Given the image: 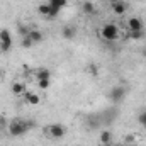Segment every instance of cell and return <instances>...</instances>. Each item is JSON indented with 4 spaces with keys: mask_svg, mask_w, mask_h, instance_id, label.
Listing matches in <instances>:
<instances>
[{
    "mask_svg": "<svg viewBox=\"0 0 146 146\" xmlns=\"http://www.w3.org/2000/svg\"><path fill=\"white\" fill-rule=\"evenodd\" d=\"M29 129H31V122L22 121V119H15L9 124V134L14 136V138H19V136L26 134Z\"/></svg>",
    "mask_w": 146,
    "mask_h": 146,
    "instance_id": "obj_1",
    "label": "cell"
},
{
    "mask_svg": "<svg viewBox=\"0 0 146 146\" xmlns=\"http://www.w3.org/2000/svg\"><path fill=\"white\" fill-rule=\"evenodd\" d=\"M100 36L104 37L106 41H115L117 37H119V29H117V26L115 24H106L102 29H100Z\"/></svg>",
    "mask_w": 146,
    "mask_h": 146,
    "instance_id": "obj_2",
    "label": "cell"
},
{
    "mask_svg": "<svg viewBox=\"0 0 146 146\" xmlns=\"http://www.w3.org/2000/svg\"><path fill=\"white\" fill-rule=\"evenodd\" d=\"M37 12H39L41 15H44L46 19H49V21H51V19H54V17H56V15L60 14V10L53 9V7H51L49 3H41V5L37 7Z\"/></svg>",
    "mask_w": 146,
    "mask_h": 146,
    "instance_id": "obj_3",
    "label": "cell"
},
{
    "mask_svg": "<svg viewBox=\"0 0 146 146\" xmlns=\"http://www.w3.org/2000/svg\"><path fill=\"white\" fill-rule=\"evenodd\" d=\"M12 48V36L7 29H2L0 31V49L2 51H10Z\"/></svg>",
    "mask_w": 146,
    "mask_h": 146,
    "instance_id": "obj_4",
    "label": "cell"
},
{
    "mask_svg": "<svg viewBox=\"0 0 146 146\" xmlns=\"http://www.w3.org/2000/svg\"><path fill=\"white\" fill-rule=\"evenodd\" d=\"M109 97H110V100H112V102H115V104H117V102H122V100H124V97H126V88H124V87H121V85L112 87Z\"/></svg>",
    "mask_w": 146,
    "mask_h": 146,
    "instance_id": "obj_5",
    "label": "cell"
},
{
    "mask_svg": "<svg viewBox=\"0 0 146 146\" xmlns=\"http://www.w3.org/2000/svg\"><path fill=\"white\" fill-rule=\"evenodd\" d=\"M48 133H49L51 138L60 139V138L65 136V126H61V124H51V126H48Z\"/></svg>",
    "mask_w": 146,
    "mask_h": 146,
    "instance_id": "obj_6",
    "label": "cell"
},
{
    "mask_svg": "<svg viewBox=\"0 0 146 146\" xmlns=\"http://www.w3.org/2000/svg\"><path fill=\"white\" fill-rule=\"evenodd\" d=\"M126 10H127V3H124V2H121V0H117V2L112 3V12H114L115 15H124Z\"/></svg>",
    "mask_w": 146,
    "mask_h": 146,
    "instance_id": "obj_7",
    "label": "cell"
},
{
    "mask_svg": "<svg viewBox=\"0 0 146 146\" xmlns=\"http://www.w3.org/2000/svg\"><path fill=\"white\" fill-rule=\"evenodd\" d=\"M127 27L129 31H143V21L139 17H131L127 21Z\"/></svg>",
    "mask_w": 146,
    "mask_h": 146,
    "instance_id": "obj_8",
    "label": "cell"
},
{
    "mask_svg": "<svg viewBox=\"0 0 146 146\" xmlns=\"http://www.w3.org/2000/svg\"><path fill=\"white\" fill-rule=\"evenodd\" d=\"M99 141H100V145H104V146H109L110 143H112V133L110 131H102L100 133V136H99Z\"/></svg>",
    "mask_w": 146,
    "mask_h": 146,
    "instance_id": "obj_9",
    "label": "cell"
},
{
    "mask_svg": "<svg viewBox=\"0 0 146 146\" xmlns=\"http://www.w3.org/2000/svg\"><path fill=\"white\" fill-rule=\"evenodd\" d=\"M24 99H26V102L31 104V106H37V104L41 102L39 95H37V94H33V92H26V94H24Z\"/></svg>",
    "mask_w": 146,
    "mask_h": 146,
    "instance_id": "obj_10",
    "label": "cell"
},
{
    "mask_svg": "<svg viewBox=\"0 0 146 146\" xmlns=\"http://www.w3.org/2000/svg\"><path fill=\"white\" fill-rule=\"evenodd\" d=\"M61 34H63L65 39H73V37L76 36V29L73 26H65L63 31H61Z\"/></svg>",
    "mask_w": 146,
    "mask_h": 146,
    "instance_id": "obj_11",
    "label": "cell"
},
{
    "mask_svg": "<svg viewBox=\"0 0 146 146\" xmlns=\"http://www.w3.org/2000/svg\"><path fill=\"white\" fill-rule=\"evenodd\" d=\"M12 92L15 95H24L26 94V85L22 82H15V83H12Z\"/></svg>",
    "mask_w": 146,
    "mask_h": 146,
    "instance_id": "obj_12",
    "label": "cell"
},
{
    "mask_svg": "<svg viewBox=\"0 0 146 146\" xmlns=\"http://www.w3.org/2000/svg\"><path fill=\"white\" fill-rule=\"evenodd\" d=\"M29 37H31V41L36 44V42H41L42 41V33L41 31H37V29H31V33H29Z\"/></svg>",
    "mask_w": 146,
    "mask_h": 146,
    "instance_id": "obj_13",
    "label": "cell"
},
{
    "mask_svg": "<svg viewBox=\"0 0 146 146\" xmlns=\"http://www.w3.org/2000/svg\"><path fill=\"white\" fill-rule=\"evenodd\" d=\"M48 3H49L53 9H56V10H61L63 7H66L68 0H48Z\"/></svg>",
    "mask_w": 146,
    "mask_h": 146,
    "instance_id": "obj_14",
    "label": "cell"
},
{
    "mask_svg": "<svg viewBox=\"0 0 146 146\" xmlns=\"http://www.w3.org/2000/svg\"><path fill=\"white\" fill-rule=\"evenodd\" d=\"M36 76H37V80H49L51 78V72L46 70V68H41V70L36 72Z\"/></svg>",
    "mask_w": 146,
    "mask_h": 146,
    "instance_id": "obj_15",
    "label": "cell"
},
{
    "mask_svg": "<svg viewBox=\"0 0 146 146\" xmlns=\"http://www.w3.org/2000/svg\"><path fill=\"white\" fill-rule=\"evenodd\" d=\"M82 10H83L87 15H92V14L95 12V5H94L92 2H83V5H82Z\"/></svg>",
    "mask_w": 146,
    "mask_h": 146,
    "instance_id": "obj_16",
    "label": "cell"
},
{
    "mask_svg": "<svg viewBox=\"0 0 146 146\" xmlns=\"http://www.w3.org/2000/svg\"><path fill=\"white\" fill-rule=\"evenodd\" d=\"M17 33H19L22 37H26V36H29L31 29H29L27 26H22V24H19V26H17Z\"/></svg>",
    "mask_w": 146,
    "mask_h": 146,
    "instance_id": "obj_17",
    "label": "cell"
},
{
    "mask_svg": "<svg viewBox=\"0 0 146 146\" xmlns=\"http://www.w3.org/2000/svg\"><path fill=\"white\" fill-rule=\"evenodd\" d=\"M21 46H22L24 49H29V48H33V46H34V42L31 41V37H29V36H26V37H22V42H21Z\"/></svg>",
    "mask_w": 146,
    "mask_h": 146,
    "instance_id": "obj_18",
    "label": "cell"
},
{
    "mask_svg": "<svg viewBox=\"0 0 146 146\" xmlns=\"http://www.w3.org/2000/svg\"><path fill=\"white\" fill-rule=\"evenodd\" d=\"M49 85H51V82H49V80H37V87H39L41 90L49 88Z\"/></svg>",
    "mask_w": 146,
    "mask_h": 146,
    "instance_id": "obj_19",
    "label": "cell"
},
{
    "mask_svg": "<svg viewBox=\"0 0 146 146\" xmlns=\"http://www.w3.org/2000/svg\"><path fill=\"white\" fill-rule=\"evenodd\" d=\"M129 37H133V39H141V37H143V31H129Z\"/></svg>",
    "mask_w": 146,
    "mask_h": 146,
    "instance_id": "obj_20",
    "label": "cell"
},
{
    "mask_svg": "<svg viewBox=\"0 0 146 146\" xmlns=\"http://www.w3.org/2000/svg\"><path fill=\"white\" fill-rule=\"evenodd\" d=\"M88 72H90V75H97L99 73V68H97V65H88Z\"/></svg>",
    "mask_w": 146,
    "mask_h": 146,
    "instance_id": "obj_21",
    "label": "cell"
},
{
    "mask_svg": "<svg viewBox=\"0 0 146 146\" xmlns=\"http://www.w3.org/2000/svg\"><path fill=\"white\" fill-rule=\"evenodd\" d=\"M138 121H139V124H146V112H141L139 115H138Z\"/></svg>",
    "mask_w": 146,
    "mask_h": 146,
    "instance_id": "obj_22",
    "label": "cell"
},
{
    "mask_svg": "<svg viewBox=\"0 0 146 146\" xmlns=\"http://www.w3.org/2000/svg\"><path fill=\"white\" fill-rule=\"evenodd\" d=\"M122 146H134V145H133V143H124Z\"/></svg>",
    "mask_w": 146,
    "mask_h": 146,
    "instance_id": "obj_23",
    "label": "cell"
},
{
    "mask_svg": "<svg viewBox=\"0 0 146 146\" xmlns=\"http://www.w3.org/2000/svg\"><path fill=\"white\" fill-rule=\"evenodd\" d=\"M110 2H112V3H114V2H117V0H110Z\"/></svg>",
    "mask_w": 146,
    "mask_h": 146,
    "instance_id": "obj_24",
    "label": "cell"
},
{
    "mask_svg": "<svg viewBox=\"0 0 146 146\" xmlns=\"http://www.w3.org/2000/svg\"><path fill=\"white\" fill-rule=\"evenodd\" d=\"M145 129H146V124H145Z\"/></svg>",
    "mask_w": 146,
    "mask_h": 146,
    "instance_id": "obj_25",
    "label": "cell"
}]
</instances>
